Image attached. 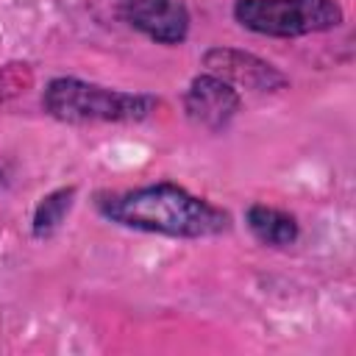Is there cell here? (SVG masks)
I'll return each instance as SVG.
<instances>
[{
  "label": "cell",
  "mask_w": 356,
  "mask_h": 356,
  "mask_svg": "<svg viewBox=\"0 0 356 356\" xmlns=\"http://www.w3.org/2000/svg\"><path fill=\"white\" fill-rule=\"evenodd\" d=\"M122 19L159 44H178L189 33V11L181 0H122Z\"/></svg>",
  "instance_id": "cell-6"
},
{
  "label": "cell",
  "mask_w": 356,
  "mask_h": 356,
  "mask_svg": "<svg viewBox=\"0 0 356 356\" xmlns=\"http://www.w3.org/2000/svg\"><path fill=\"white\" fill-rule=\"evenodd\" d=\"M184 111L195 125L220 131L239 111V92L228 81H222L211 72H203V75L192 78V83L186 89Z\"/></svg>",
  "instance_id": "cell-5"
},
{
  "label": "cell",
  "mask_w": 356,
  "mask_h": 356,
  "mask_svg": "<svg viewBox=\"0 0 356 356\" xmlns=\"http://www.w3.org/2000/svg\"><path fill=\"white\" fill-rule=\"evenodd\" d=\"M234 19L264 36H306L342 22L337 0H236Z\"/></svg>",
  "instance_id": "cell-3"
},
{
  "label": "cell",
  "mask_w": 356,
  "mask_h": 356,
  "mask_svg": "<svg viewBox=\"0 0 356 356\" xmlns=\"http://www.w3.org/2000/svg\"><path fill=\"white\" fill-rule=\"evenodd\" d=\"M72 197H75V189L64 186V189H56L39 200V206L33 211V236L36 239H47L50 234L58 231L67 211L72 209Z\"/></svg>",
  "instance_id": "cell-8"
},
{
  "label": "cell",
  "mask_w": 356,
  "mask_h": 356,
  "mask_svg": "<svg viewBox=\"0 0 356 356\" xmlns=\"http://www.w3.org/2000/svg\"><path fill=\"white\" fill-rule=\"evenodd\" d=\"M203 67L206 72L228 81L231 86H245L253 92H275L281 86H286V75L278 72L270 61L245 53V50H234V47H211L203 56Z\"/></svg>",
  "instance_id": "cell-4"
},
{
  "label": "cell",
  "mask_w": 356,
  "mask_h": 356,
  "mask_svg": "<svg viewBox=\"0 0 356 356\" xmlns=\"http://www.w3.org/2000/svg\"><path fill=\"white\" fill-rule=\"evenodd\" d=\"M42 106L50 117L72 125L86 122H139L147 120L159 100L142 92L108 89L81 78H53L42 95Z\"/></svg>",
  "instance_id": "cell-2"
},
{
  "label": "cell",
  "mask_w": 356,
  "mask_h": 356,
  "mask_svg": "<svg viewBox=\"0 0 356 356\" xmlns=\"http://www.w3.org/2000/svg\"><path fill=\"white\" fill-rule=\"evenodd\" d=\"M97 211L122 228L164 234V236H178V239L217 236L231 222L228 214L217 209L214 203L167 181L100 195Z\"/></svg>",
  "instance_id": "cell-1"
},
{
  "label": "cell",
  "mask_w": 356,
  "mask_h": 356,
  "mask_svg": "<svg viewBox=\"0 0 356 356\" xmlns=\"http://www.w3.org/2000/svg\"><path fill=\"white\" fill-rule=\"evenodd\" d=\"M31 70L28 64H8L0 70V100H8L31 86Z\"/></svg>",
  "instance_id": "cell-9"
},
{
  "label": "cell",
  "mask_w": 356,
  "mask_h": 356,
  "mask_svg": "<svg viewBox=\"0 0 356 356\" xmlns=\"http://www.w3.org/2000/svg\"><path fill=\"white\" fill-rule=\"evenodd\" d=\"M250 234L270 248H286L298 239V220L281 209L264 206V203H253L245 214Z\"/></svg>",
  "instance_id": "cell-7"
}]
</instances>
